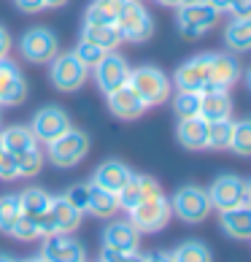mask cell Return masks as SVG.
<instances>
[{
    "label": "cell",
    "mask_w": 251,
    "mask_h": 262,
    "mask_svg": "<svg viewBox=\"0 0 251 262\" xmlns=\"http://www.w3.org/2000/svg\"><path fill=\"white\" fill-rule=\"evenodd\" d=\"M219 22V11L208 0H192V3H184L176 8V27L184 38H200L211 33Z\"/></svg>",
    "instance_id": "cell-1"
},
{
    "label": "cell",
    "mask_w": 251,
    "mask_h": 262,
    "mask_svg": "<svg viewBox=\"0 0 251 262\" xmlns=\"http://www.w3.org/2000/svg\"><path fill=\"white\" fill-rule=\"evenodd\" d=\"M127 84L138 92V98L146 105H159L170 98V79L154 65H143L130 71Z\"/></svg>",
    "instance_id": "cell-2"
},
{
    "label": "cell",
    "mask_w": 251,
    "mask_h": 262,
    "mask_svg": "<svg viewBox=\"0 0 251 262\" xmlns=\"http://www.w3.org/2000/svg\"><path fill=\"white\" fill-rule=\"evenodd\" d=\"M117 27L122 33V41H130V43H143L154 35V19L141 0H127L124 3L122 14L117 16Z\"/></svg>",
    "instance_id": "cell-3"
},
{
    "label": "cell",
    "mask_w": 251,
    "mask_h": 262,
    "mask_svg": "<svg viewBox=\"0 0 251 262\" xmlns=\"http://www.w3.org/2000/svg\"><path fill=\"white\" fill-rule=\"evenodd\" d=\"M170 211L176 213L181 222H187V225H197V222H202L214 208H211V200H208V189L189 184V187H181L176 195H173Z\"/></svg>",
    "instance_id": "cell-4"
},
{
    "label": "cell",
    "mask_w": 251,
    "mask_h": 262,
    "mask_svg": "<svg viewBox=\"0 0 251 262\" xmlns=\"http://www.w3.org/2000/svg\"><path fill=\"white\" fill-rule=\"evenodd\" d=\"M49 76H52V84L60 92H76L86 84V79H89V68H86L73 52H65V54H57L52 60Z\"/></svg>",
    "instance_id": "cell-5"
},
{
    "label": "cell",
    "mask_w": 251,
    "mask_h": 262,
    "mask_svg": "<svg viewBox=\"0 0 251 262\" xmlns=\"http://www.w3.org/2000/svg\"><path fill=\"white\" fill-rule=\"evenodd\" d=\"M49 146V160L57 165V168H73V165H79L86 151H89V138L81 133V130H65L60 138H54L52 143H46Z\"/></svg>",
    "instance_id": "cell-6"
},
{
    "label": "cell",
    "mask_w": 251,
    "mask_h": 262,
    "mask_svg": "<svg viewBox=\"0 0 251 262\" xmlns=\"http://www.w3.org/2000/svg\"><path fill=\"white\" fill-rule=\"evenodd\" d=\"M127 213H130V222L138 227V232H157L170 222L173 211H170V203L165 198L154 195V198L141 200L138 206H132Z\"/></svg>",
    "instance_id": "cell-7"
},
{
    "label": "cell",
    "mask_w": 251,
    "mask_h": 262,
    "mask_svg": "<svg viewBox=\"0 0 251 262\" xmlns=\"http://www.w3.org/2000/svg\"><path fill=\"white\" fill-rule=\"evenodd\" d=\"M208 200H211V208H216L219 213L243 206V203H248L246 181L233 176V173H224L208 187Z\"/></svg>",
    "instance_id": "cell-8"
},
{
    "label": "cell",
    "mask_w": 251,
    "mask_h": 262,
    "mask_svg": "<svg viewBox=\"0 0 251 262\" xmlns=\"http://www.w3.org/2000/svg\"><path fill=\"white\" fill-rule=\"evenodd\" d=\"M19 52L27 62H52L57 54H60V43H57V35L46 27H33L22 35L19 41Z\"/></svg>",
    "instance_id": "cell-9"
},
{
    "label": "cell",
    "mask_w": 251,
    "mask_h": 262,
    "mask_svg": "<svg viewBox=\"0 0 251 262\" xmlns=\"http://www.w3.org/2000/svg\"><path fill=\"white\" fill-rule=\"evenodd\" d=\"M38 257L43 262H86V251L81 241L73 238L71 232H52L46 235Z\"/></svg>",
    "instance_id": "cell-10"
},
{
    "label": "cell",
    "mask_w": 251,
    "mask_h": 262,
    "mask_svg": "<svg viewBox=\"0 0 251 262\" xmlns=\"http://www.w3.org/2000/svg\"><path fill=\"white\" fill-rule=\"evenodd\" d=\"M127 79H130V65L117 52H105L103 60L95 65V81H98V86L105 95L119 90V86H124Z\"/></svg>",
    "instance_id": "cell-11"
},
{
    "label": "cell",
    "mask_w": 251,
    "mask_h": 262,
    "mask_svg": "<svg viewBox=\"0 0 251 262\" xmlns=\"http://www.w3.org/2000/svg\"><path fill=\"white\" fill-rule=\"evenodd\" d=\"M30 130L35 135V141L41 143H52L54 138H60L65 130H71V119L62 108L57 105H46V108L35 111L33 122H30Z\"/></svg>",
    "instance_id": "cell-12"
},
{
    "label": "cell",
    "mask_w": 251,
    "mask_h": 262,
    "mask_svg": "<svg viewBox=\"0 0 251 262\" xmlns=\"http://www.w3.org/2000/svg\"><path fill=\"white\" fill-rule=\"evenodd\" d=\"M27 100V81L19 65L8 57L0 60V105H19Z\"/></svg>",
    "instance_id": "cell-13"
},
{
    "label": "cell",
    "mask_w": 251,
    "mask_h": 262,
    "mask_svg": "<svg viewBox=\"0 0 251 262\" xmlns=\"http://www.w3.org/2000/svg\"><path fill=\"white\" fill-rule=\"evenodd\" d=\"M208 65H211V52L208 54H197L187 60L184 65H178L176 76H173V81H176L178 90H192V92H202L208 86Z\"/></svg>",
    "instance_id": "cell-14"
},
{
    "label": "cell",
    "mask_w": 251,
    "mask_h": 262,
    "mask_svg": "<svg viewBox=\"0 0 251 262\" xmlns=\"http://www.w3.org/2000/svg\"><path fill=\"white\" fill-rule=\"evenodd\" d=\"M154 195H162L157 179H151V176H135V173H132V176L127 179V184H124V187L117 192V200H119V208L130 211L132 206H138L141 200L154 198Z\"/></svg>",
    "instance_id": "cell-15"
},
{
    "label": "cell",
    "mask_w": 251,
    "mask_h": 262,
    "mask_svg": "<svg viewBox=\"0 0 251 262\" xmlns=\"http://www.w3.org/2000/svg\"><path fill=\"white\" fill-rule=\"evenodd\" d=\"M243 71H240V62L233 54H214L211 52V65H208V86H219V90H230ZM206 86V90H208Z\"/></svg>",
    "instance_id": "cell-16"
},
{
    "label": "cell",
    "mask_w": 251,
    "mask_h": 262,
    "mask_svg": "<svg viewBox=\"0 0 251 262\" xmlns=\"http://www.w3.org/2000/svg\"><path fill=\"white\" fill-rule=\"evenodd\" d=\"M105 98H108V111L113 116H119V119H127V122L138 119V116L149 108V105L138 98V92H135L130 84H124V86H119V90L108 92Z\"/></svg>",
    "instance_id": "cell-17"
},
{
    "label": "cell",
    "mask_w": 251,
    "mask_h": 262,
    "mask_svg": "<svg viewBox=\"0 0 251 262\" xmlns=\"http://www.w3.org/2000/svg\"><path fill=\"white\" fill-rule=\"evenodd\" d=\"M230 114H233V98H230L227 90L208 86V90L200 92V116H202L206 122L230 119Z\"/></svg>",
    "instance_id": "cell-18"
},
{
    "label": "cell",
    "mask_w": 251,
    "mask_h": 262,
    "mask_svg": "<svg viewBox=\"0 0 251 262\" xmlns=\"http://www.w3.org/2000/svg\"><path fill=\"white\" fill-rule=\"evenodd\" d=\"M138 241L141 232L132 222H111L103 230V249H113V251H138Z\"/></svg>",
    "instance_id": "cell-19"
},
{
    "label": "cell",
    "mask_w": 251,
    "mask_h": 262,
    "mask_svg": "<svg viewBox=\"0 0 251 262\" xmlns=\"http://www.w3.org/2000/svg\"><path fill=\"white\" fill-rule=\"evenodd\" d=\"M49 216H52L54 232H73V230H79L84 211H79L65 195H60V198H52V203H49Z\"/></svg>",
    "instance_id": "cell-20"
},
{
    "label": "cell",
    "mask_w": 251,
    "mask_h": 262,
    "mask_svg": "<svg viewBox=\"0 0 251 262\" xmlns=\"http://www.w3.org/2000/svg\"><path fill=\"white\" fill-rule=\"evenodd\" d=\"M219 216H221L219 225L230 238L251 241V206L248 203H243V206H238V208H230V211H221Z\"/></svg>",
    "instance_id": "cell-21"
},
{
    "label": "cell",
    "mask_w": 251,
    "mask_h": 262,
    "mask_svg": "<svg viewBox=\"0 0 251 262\" xmlns=\"http://www.w3.org/2000/svg\"><path fill=\"white\" fill-rule=\"evenodd\" d=\"M117 211H119L117 192H108L98 184H86V213H92L98 219H111Z\"/></svg>",
    "instance_id": "cell-22"
},
{
    "label": "cell",
    "mask_w": 251,
    "mask_h": 262,
    "mask_svg": "<svg viewBox=\"0 0 251 262\" xmlns=\"http://www.w3.org/2000/svg\"><path fill=\"white\" fill-rule=\"evenodd\" d=\"M130 176H132V170H130L124 162H119V160H108V162H103L100 168L95 170L92 184H98V187L108 189V192H119L124 184H127Z\"/></svg>",
    "instance_id": "cell-23"
},
{
    "label": "cell",
    "mask_w": 251,
    "mask_h": 262,
    "mask_svg": "<svg viewBox=\"0 0 251 262\" xmlns=\"http://www.w3.org/2000/svg\"><path fill=\"white\" fill-rule=\"evenodd\" d=\"M178 141L181 146L192 151H200L208 146V122L202 116H192V119H178Z\"/></svg>",
    "instance_id": "cell-24"
},
{
    "label": "cell",
    "mask_w": 251,
    "mask_h": 262,
    "mask_svg": "<svg viewBox=\"0 0 251 262\" xmlns=\"http://www.w3.org/2000/svg\"><path fill=\"white\" fill-rule=\"evenodd\" d=\"M81 38L95 46H100L105 52H117V46L122 43V33L117 25H95V22H84L81 27Z\"/></svg>",
    "instance_id": "cell-25"
},
{
    "label": "cell",
    "mask_w": 251,
    "mask_h": 262,
    "mask_svg": "<svg viewBox=\"0 0 251 262\" xmlns=\"http://www.w3.org/2000/svg\"><path fill=\"white\" fill-rule=\"evenodd\" d=\"M224 43L230 52L246 54L251 52V16H235L224 27Z\"/></svg>",
    "instance_id": "cell-26"
},
{
    "label": "cell",
    "mask_w": 251,
    "mask_h": 262,
    "mask_svg": "<svg viewBox=\"0 0 251 262\" xmlns=\"http://www.w3.org/2000/svg\"><path fill=\"white\" fill-rule=\"evenodd\" d=\"M0 143L14 154V157H19V154L30 151L38 146L35 135L30 127H22V124H14V127H6L3 133H0Z\"/></svg>",
    "instance_id": "cell-27"
},
{
    "label": "cell",
    "mask_w": 251,
    "mask_h": 262,
    "mask_svg": "<svg viewBox=\"0 0 251 262\" xmlns=\"http://www.w3.org/2000/svg\"><path fill=\"white\" fill-rule=\"evenodd\" d=\"M127 0H92V6L86 8V22L95 25H117V16Z\"/></svg>",
    "instance_id": "cell-28"
},
{
    "label": "cell",
    "mask_w": 251,
    "mask_h": 262,
    "mask_svg": "<svg viewBox=\"0 0 251 262\" xmlns=\"http://www.w3.org/2000/svg\"><path fill=\"white\" fill-rule=\"evenodd\" d=\"M49 203H52L49 192L41 189V187H30V189H25L22 195H19L22 213H25V216H30V219H35V216H41V213L49 211Z\"/></svg>",
    "instance_id": "cell-29"
},
{
    "label": "cell",
    "mask_w": 251,
    "mask_h": 262,
    "mask_svg": "<svg viewBox=\"0 0 251 262\" xmlns=\"http://www.w3.org/2000/svg\"><path fill=\"white\" fill-rule=\"evenodd\" d=\"M173 262H214V257L202 241H184L173 251Z\"/></svg>",
    "instance_id": "cell-30"
},
{
    "label": "cell",
    "mask_w": 251,
    "mask_h": 262,
    "mask_svg": "<svg viewBox=\"0 0 251 262\" xmlns=\"http://www.w3.org/2000/svg\"><path fill=\"white\" fill-rule=\"evenodd\" d=\"M230 149L240 157H251V119L233 122V138H230Z\"/></svg>",
    "instance_id": "cell-31"
},
{
    "label": "cell",
    "mask_w": 251,
    "mask_h": 262,
    "mask_svg": "<svg viewBox=\"0 0 251 262\" xmlns=\"http://www.w3.org/2000/svg\"><path fill=\"white\" fill-rule=\"evenodd\" d=\"M173 111H176L178 119H192V116H200V92L178 90L176 100H173Z\"/></svg>",
    "instance_id": "cell-32"
},
{
    "label": "cell",
    "mask_w": 251,
    "mask_h": 262,
    "mask_svg": "<svg viewBox=\"0 0 251 262\" xmlns=\"http://www.w3.org/2000/svg\"><path fill=\"white\" fill-rule=\"evenodd\" d=\"M22 216V206H19V195H6L0 198V232H8L16 225V219Z\"/></svg>",
    "instance_id": "cell-33"
},
{
    "label": "cell",
    "mask_w": 251,
    "mask_h": 262,
    "mask_svg": "<svg viewBox=\"0 0 251 262\" xmlns=\"http://www.w3.org/2000/svg\"><path fill=\"white\" fill-rule=\"evenodd\" d=\"M230 138H233V119L208 122V146L206 149H230Z\"/></svg>",
    "instance_id": "cell-34"
},
{
    "label": "cell",
    "mask_w": 251,
    "mask_h": 262,
    "mask_svg": "<svg viewBox=\"0 0 251 262\" xmlns=\"http://www.w3.org/2000/svg\"><path fill=\"white\" fill-rule=\"evenodd\" d=\"M16 165H19V176H38L43 168V151L41 149H30V151H25V154H19L16 157Z\"/></svg>",
    "instance_id": "cell-35"
},
{
    "label": "cell",
    "mask_w": 251,
    "mask_h": 262,
    "mask_svg": "<svg viewBox=\"0 0 251 262\" xmlns=\"http://www.w3.org/2000/svg\"><path fill=\"white\" fill-rule=\"evenodd\" d=\"M73 54L79 57V60L86 65V68H95L100 60H103V54H105V49H100V46H95V43H89V41H79V46L73 49Z\"/></svg>",
    "instance_id": "cell-36"
},
{
    "label": "cell",
    "mask_w": 251,
    "mask_h": 262,
    "mask_svg": "<svg viewBox=\"0 0 251 262\" xmlns=\"http://www.w3.org/2000/svg\"><path fill=\"white\" fill-rule=\"evenodd\" d=\"M11 235L16 241H35V238H41V230H38V222L35 219H30V216H25V213H22V216L16 219Z\"/></svg>",
    "instance_id": "cell-37"
},
{
    "label": "cell",
    "mask_w": 251,
    "mask_h": 262,
    "mask_svg": "<svg viewBox=\"0 0 251 262\" xmlns=\"http://www.w3.org/2000/svg\"><path fill=\"white\" fill-rule=\"evenodd\" d=\"M14 179H19L16 157L0 143V181H14Z\"/></svg>",
    "instance_id": "cell-38"
},
{
    "label": "cell",
    "mask_w": 251,
    "mask_h": 262,
    "mask_svg": "<svg viewBox=\"0 0 251 262\" xmlns=\"http://www.w3.org/2000/svg\"><path fill=\"white\" fill-rule=\"evenodd\" d=\"M100 262H146V257L138 251H113V249H103Z\"/></svg>",
    "instance_id": "cell-39"
},
{
    "label": "cell",
    "mask_w": 251,
    "mask_h": 262,
    "mask_svg": "<svg viewBox=\"0 0 251 262\" xmlns=\"http://www.w3.org/2000/svg\"><path fill=\"white\" fill-rule=\"evenodd\" d=\"M65 198L71 200L79 211H86V184H76V187H71L65 192Z\"/></svg>",
    "instance_id": "cell-40"
},
{
    "label": "cell",
    "mask_w": 251,
    "mask_h": 262,
    "mask_svg": "<svg viewBox=\"0 0 251 262\" xmlns=\"http://www.w3.org/2000/svg\"><path fill=\"white\" fill-rule=\"evenodd\" d=\"M227 11L233 16H251V0H230Z\"/></svg>",
    "instance_id": "cell-41"
},
{
    "label": "cell",
    "mask_w": 251,
    "mask_h": 262,
    "mask_svg": "<svg viewBox=\"0 0 251 262\" xmlns=\"http://www.w3.org/2000/svg\"><path fill=\"white\" fill-rule=\"evenodd\" d=\"M16 8L22 14H38V11H43V0H14Z\"/></svg>",
    "instance_id": "cell-42"
},
{
    "label": "cell",
    "mask_w": 251,
    "mask_h": 262,
    "mask_svg": "<svg viewBox=\"0 0 251 262\" xmlns=\"http://www.w3.org/2000/svg\"><path fill=\"white\" fill-rule=\"evenodd\" d=\"M8 52H11V35H8L6 27H0V60L8 57Z\"/></svg>",
    "instance_id": "cell-43"
},
{
    "label": "cell",
    "mask_w": 251,
    "mask_h": 262,
    "mask_svg": "<svg viewBox=\"0 0 251 262\" xmlns=\"http://www.w3.org/2000/svg\"><path fill=\"white\" fill-rule=\"evenodd\" d=\"M146 262H173V254L170 251H154V254L146 257Z\"/></svg>",
    "instance_id": "cell-44"
},
{
    "label": "cell",
    "mask_w": 251,
    "mask_h": 262,
    "mask_svg": "<svg viewBox=\"0 0 251 262\" xmlns=\"http://www.w3.org/2000/svg\"><path fill=\"white\" fill-rule=\"evenodd\" d=\"M159 6H168V8H178V6H184V3H192V0H157Z\"/></svg>",
    "instance_id": "cell-45"
},
{
    "label": "cell",
    "mask_w": 251,
    "mask_h": 262,
    "mask_svg": "<svg viewBox=\"0 0 251 262\" xmlns=\"http://www.w3.org/2000/svg\"><path fill=\"white\" fill-rule=\"evenodd\" d=\"M208 3L214 6L219 14H221V11H227V8H230V0H208Z\"/></svg>",
    "instance_id": "cell-46"
},
{
    "label": "cell",
    "mask_w": 251,
    "mask_h": 262,
    "mask_svg": "<svg viewBox=\"0 0 251 262\" xmlns=\"http://www.w3.org/2000/svg\"><path fill=\"white\" fill-rule=\"evenodd\" d=\"M67 0H43V8H62Z\"/></svg>",
    "instance_id": "cell-47"
},
{
    "label": "cell",
    "mask_w": 251,
    "mask_h": 262,
    "mask_svg": "<svg viewBox=\"0 0 251 262\" xmlns=\"http://www.w3.org/2000/svg\"><path fill=\"white\" fill-rule=\"evenodd\" d=\"M0 262H16L14 257H8V254H0Z\"/></svg>",
    "instance_id": "cell-48"
},
{
    "label": "cell",
    "mask_w": 251,
    "mask_h": 262,
    "mask_svg": "<svg viewBox=\"0 0 251 262\" xmlns=\"http://www.w3.org/2000/svg\"><path fill=\"white\" fill-rule=\"evenodd\" d=\"M22 262H43L41 257H27V259H22Z\"/></svg>",
    "instance_id": "cell-49"
},
{
    "label": "cell",
    "mask_w": 251,
    "mask_h": 262,
    "mask_svg": "<svg viewBox=\"0 0 251 262\" xmlns=\"http://www.w3.org/2000/svg\"><path fill=\"white\" fill-rule=\"evenodd\" d=\"M246 84H248V90H251V68L246 71Z\"/></svg>",
    "instance_id": "cell-50"
},
{
    "label": "cell",
    "mask_w": 251,
    "mask_h": 262,
    "mask_svg": "<svg viewBox=\"0 0 251 262\" xmlns=\"http://www.w3.org/2000/svg\"><path fill=\"white\" fill-rule=\"evenodd\" d=\"M246 189H248V206H251V181L246 184Z\"/></svg>",
    "instance_id": "cell-51"
}]
</instances>
